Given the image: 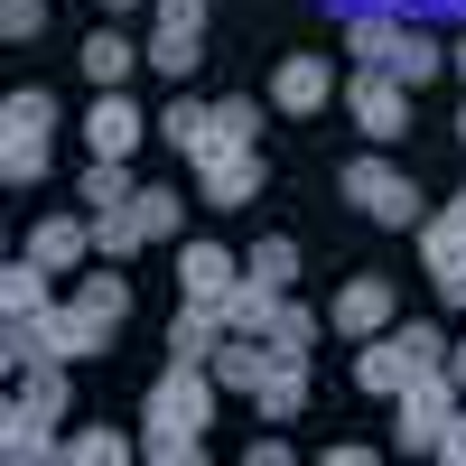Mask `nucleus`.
I'll use <instances>...</instances> for the list:
<instances>
[{"label":"nucleus","mask_w":466,"mask_h":466,"mask_svg":"<svg viewBox=\"0 0 466 466\" xmlns=\"http://www.w3.org/2000/svg\"><path fill=\"white\" fill-rule=\"evenodd\" d=\"M0 131H37V140H56V94H47V85H19L10 103H0Z\"/></svg>","instance_id":"obj_24"},{"label":"nucleus","mask_w":466,"mask_h":466,"mask_svg":"<svg viewBox=\"0 0 466 466\" xmlns=\"http://www.w3.org/2000/svg\"><path fill=\"white\" fill-rule=\"evenodd\" d=\"M224 308L215 299H177V318H168V364H215V345H224Z\"/></svg>","instance_id":"obj_10"},{"label":"nucleus","mask_w":466,"mask_h":466,"mask_svg":"<svg viewBox=\"0 0 466 466\" xmlns=\"http://www.w3.org/2000/svg\"><path fill=\"white\" fill-rule=\"evenodd\" d=\"M392 75H401L410 94H420V85H439V75H448V47H439V37H420V28H401V47H392Z\"/></svg>","instance_id":"obj_23"},{"label":"nucleus","mask_w":466,"mask_h":466,"mask_svg":"<svg viewBox=\"0 0 466 466\" xmlns=\"http://www.w3.org/2000/svg\"><path fill=\"white\" fill-rule=\"evenodd\" d=\"M159 140H168V149H187V168H197L206 149H215V103H197V94H177V103L159 112Z\"/></svg>","instance_id":"obj_18"},{"label":"nucleus","mask_w":466,"mask_h":466,"mask_svg":"<svg viewBox=\"0 0 466 466\" xmlns=\"http://www.w3.org/2000/svg\"><path fill=\"white\" fill-rule=\"evenodd\" d=\"M37 345H47V364H85V355H103V345H112V318H103V308H85V299H56L47 318H37Z\"/></svg>","instance_id":"obj_7"},{"label":"nucleus","mask_w":466,"mask_h":466,"mask_svg":"<svg viewBox=\"0 0 466 466\" xmlns=\"http://www.w3.org/2000/svg\"><path fill=\"white\" fill-rule=\"evenodd\" d=\"M448 373H457V382H466V345H448Z\"/></svg>","instance_id":"obj_39"},{"label":"nucleus","mask_w":466,"mask_h":466,"mask_svg":"<svg viewBox=\"0 0 466 466\" xmlns=\"http://www.w3.org/2000/svg\"><path fill=\"white\" fill-rule=\"evenodd\" d=\"M149 66L187 85V75L206 66V28H177V19H159V28H149Z\"/></svg>","instance_id":"obj_20"},{"label":"nucleus","mask_w":466,"mask_h":466,"mask_svg":"<svg viewBox=\"0 0 466 466\" xmlns=\"http://www.w3.org/2000/svg\"><path fill=\"white\" fill-rule=\"evenodd\" d=\"M345 122H355L373 149L401 140L410 131V85H401L392 66H355V75H345Z\"/></svg>","instance_id":"obj_4"},{"label":"nucleus","mask_w":466,"mask_h":466,"mask_svg":"<svg viewBox=\"0 0 466 466\" xmlns=\"http://www.w3.org/2000/svg\"><path fill=\"white\" fill-rule=\"evenodd\" d=\"M327 327H336L345 345H373L382 327H401V299H392V280H373V270H364V280H345V289L327 299Z\"/></svg>","instance_id":"obj_6"},{"label":"nucleus","mask_w":466,"mask_h":466,"mask_svg":"<svg viewBox=\"0 0 466 466\" xmlns=\"http://www.w3.org/2000/svg\"><path fill=\"white\" fill-rule=\"evenodd\" d=\"M0 457H10V466H47V457H66V439H56L47 410L10 401V420H0Z\"/></svg>","instance_id":"obj_13"},{"label":"nucleus","mask_w":466,"mask_h":466,"mask_svg":"<svg viewBox=\"0 0 466 466\" xmlns=\"http://www.w3.org/2000/svg\"><path fill=\"white\" fill-rule=\"evenodd\" d=\"M140 243H149V224H140V197H131V206H94V252H103V261H131Z\"/></svg>","instance_id":"obj_21"},{"label":"nucleus","mask_w":466,"mask_h":466,"mask_svg":"<svg viewBox=\"0 0 466 466\" xmlns=\"http://www.w3.org/2000/svg\"><path fill=\"white\" fill-rule=\"evenodd\" d=\"M28 252L47 261L56 280H66V270H75V261L94 252V215H37V224H28Z\"/></svg>","instance_id":"obj_12"},{"label":"nucleus","mask_w":466,"mask_h":466,"mask_svg":"<svg viewBox=\"0 0 466 466\" xmlns=\"http://www.w3.org/2000/svg\"><path fill=\"white\" fill-rule=\"evenodd\" d=\"M19 401L47 410V420H66V364H28V373H19Z\"/></svg>","instance_id":"obj_32"},{"label":"nucleus","mask_w":466,"mask_h":466,"mask_svg":"<svg viewBox=\"0 0 466 466\" xmlns=\"http://www.w3.org/2000/svg\"><path fill=\"white\" fill-rule=\"evenodd\" d=\"M448 75H466V37H457V47H448Z\"/></svg>","instance_id":"obj_40"},{"label":"nucleus","mask_w":466,"mask_h":466,"mask_svg":"<svg viewBox=\"0 0 466 466\" xmlns=\"http://www.w3.org/2000/svg\"><path fill=\"white\" fill-rule=\"evenodd\" d=\"M243 270H261V280H280V289H289V280H299V243H289V233H261Z\"/></svg>","instance_id":"obj_34"},{"label":"nucleus","mask_w":466,"mask_h":466,"mask_svg":"<svg viewBox=\"0 0 466 466\" xmlns=\"http://www.w3.org/2000/svg\"><path fill=\"white\" fill-rule=\"evenodd\" d=\"M75 299H85V308H103V318L122 327V318H131V280H122V261H103L94 280H75Z\"/></svg>","instance_id":"obj_28"},{"label":"nucleus","mask_w":466,"mask_h":466,"mask_svg":"<svg viewBox=\"0 0 466 466\" xmlns=\"http://www.w3.org/2000/svg\"><path fill=\"white\" fill-rule=\"evenodd\" d=\"M140 66H149V47H131L122 28H94L85 37V75H94V85H131Z\"/></svg>","instance_id":"obj_19"},{"label":"nucleus","mask_w":466,"mask_h":466,"mask_svg":"<svg viewBox=\"0 0 466 466\" xmlns=\"http://www.w3.org/2000/svg\"><path fill=\"white\" fill-rule=\"evenodd\" d=\"M430 364H448V336L410 318V327H382L364 355H355V382H364V392H382V401H401V382H420Z\"/></svg>","instance_id":"obj_2"},{"label":"nucleus","mask_w":466,"mask_h":466,"mask_svg":"<svg viewBox=\"0 0 466 466\" xmlns=\"http://www.w3.org/2000/svg\"><path fill=\"white\" fill-rule=\"evenodd\" d=\"M233 280H243V261L224 243H177V299H224Z\"/></svg>","instance_id":"obj_14"},{"label":"nucleus","mask_w":466,"mask_h":466,"mask_svg":"<svg viewBox=\"0 0 466 466\" xmlns=\"http://www.w3.org/2000/svg\"><path fill=\"white\" fill-rule=\"evenodd\" d=\"M159 131V122H140V103L122 85H94V112H85V140H94V159H131V149Z\"/></svg>","instance_id":"obj_8"},{"label":"nucleus","mask_w":466,"mask_h":466,"mask_svg":"<svg viewBox=\"0 0 466 466\" xmlns=\"http://www.w3.org/2000/svg\"><path fill=\"white\" fill-rule=\"evenodd\" d=\"M448 215H457V224H466V187H457V197H448Z\"/></svg>","instance_id":"obj_41"},{"label":"nucleus","mask_w":466,"mask_h":466,"mask_svg":"<svg viewBox=\"0 0 466 466\" xmlns=\"http://www.w3.org/2000/svg\"><path fill=\"white\" fill-rule=\"evenodd\" d=\"M318 327H327L318 308H299V299H289V308H280V327H270V345H280V355H308V345H318Z\"/></svg>","instance_id":"obj_35"},{"label":"nucleus","mask_w":466,"mask_h":466,"mask_svg":"<svg viewBox=\"0 0 466 466\" xmlns=\"http://www.w3.org/2000/svg\"><path fill=\"white\" fill-rule=\"evenodd\" d=\"M140 224H149V243H168V233L187 224V197L177 187H140Z\"/></svg>","instance_id":"obj_33"},{"label":"nucleus","mask_w":466,"mask_h":466,"mask_svg":"<svg viewBox=\"0 0 466 466\" xmlns=\"http://www.w3.org/2000/svg\"><path fill=\"white\" fill-rule=\"evenodd\" d=\"M252 410L270 420V430H289V420L308 410V355H280V364H270L261 392H252Z\"/></svg>","instance_id":"obj_16"},{"label":"nucleus","mask_w":466,"mask_h":466,"mask_svg":"<svg viewBox=\"0 0 466 466\" xmlns=\"http://www.w3.org/2000/svg\"><path fill=\"white\" fill-rule=\"evenodd\" d=\"M439 457H448V466H466V401H457V420L439 430Z\"/></svg>","instance_id":"obj_37"},{"label":"nucleus","mask_w":466,"mask_h":466,"mask_svg":"<svg viewBox=\"0 0 466 466\" xmlns=\"http://www.w3.org/2000/svg\"><path fill=\"white\" fill-rule=\"evenodd\" d=\"M197 197L224 206V215L252 206V197H261V140H252V149H215V159H197Z\"/></svg>","instance_id":"obj_9"},{"label":"nucleus","mask_w":466,"mask_h":466,"mask_svg":"<svg viewBox=\"0 0 466 466\" xmlns=\"http://www.w3.org/2000/svg\"><path fill=\"white\" fill-rule=\"evenodd\" d=\"M0 177L37 187V177H47V140H37V131H0Z\"/></svg>","instance_id":"obj_25"},{"label":"nucleus","mask_w":466,"mask_h":466,"mask_svg":"<svg viewBox=\"0 0 466 466\" xmlns=\"http://www.w3.org/2000/svg\"><path fill=\"white\" fill-rule=\"evenodd\" d=\"M197 448H206V430H159V420H140V457L149 466H197Z\"/></svg>","instance_id":"obj_26"},{"label":"nucleus","mask_w":466,"mask_h":466,"mask_svg":"<svg viewBox=\"0 0 466 466\" xmlns=\"http://www.w3.org/2000/svg\"><path fill=\"white\" fill-rule=\"evenodd\" d=\"M448 131H457V140H466V103H457V122H448Z\"/></svg>","instance_id":"obj_43"},{"label":"nucleus","mask_w":466,"mask_h":466,"mask_svg":"<svg viewBox=\"0 0 466 466\" xmlns=\"http://www.w3.org/2000/svg\"><path fill=\"white\" fill-rule=\"evenodd\" d=\"M457 401H466V382H457L448 364H430L420 382H401V420H392V448H401V457H439V430L457 420Z\"/></svg>","instance_id":"obj_3"},{"label":"nucleus","mask_w":466,"mask_h":466,"mask_svg":"<svg viewBox=\"0 0 466 466\" xmlns=\"http://www.w3.org/2000/svg\"><path fill=\"white\" fill-rule=\"evenodd\" d=\"M336 197L355 206V215H373V224H392V233H420V215H430V206H420V177L392 168L382 149H364V159L336 168Z\"/></svg>","instance_id":"obj_1"},{"label":"nucleus","mask_w":466,"mask_h":466,"mask_svg":"<svg viewBox=\"0 0 466 466\" xmlns=\"http://www.w3.org/2000/svg\"><path fill=\"white\" fill-rule=\"evenodd\" d=\"M215 364H168L159 382H149V401H140V420H159V430H206L215 420Z\"/></svg>","instance_id":"obj_5"},{"label":"nucleus","mask_w":466,"mask_h":466,"mask_svg":"<svg viewBox=\"0 0 466 466\" xmlns=\"http://www.w3.org/2000/svg\"><path fill=\"white\" fill-rule=\"evenodd\" d=\"M252 140H261V103H243V94L215 103V149H252ZM215 149H206V159H215Z\"/></svg>","instance_id":"obj_29"},{"label":"nucleus","mask_w":466,"mask_h":466,"mask_svg":"<svg viewBox=\"0 0 466 466\" xmlns=\"http://www.w3.org/2000/svg\"><path fill=\"white\" fill-rule=\"evenodd\" d=\"M410 243H420V261H430V280H439L448 261H466V224H457L448 206H430V215H420V233H410Z\"/></svg>","instance_id":"obj_22"},{"label":"nucleus","mask_w":466,"mask_h":466,"mask_svg":"<svg viewBox=\"0 0 466 466\" xmlns=\"http://www.w3.org/2000/svg\"><path fill=\"white\" fill-rule=\"evenodd\" d=\"M122 457H140V439H122V430H75L66 439V466H122Z\"/></svg>","instance_id":"obj_27"},{"label":"nucleus","mask_w":466,"mask_h":466,"mask_svg":"<svg viewBox=\"0 0 466 466\" xmlns=\"http://www.w3.org/2000/svg\"><path fill=\"white\" fill-rule=\"evenodd\" d=\"M37 28H47V0H0V37H10V47H28Z\"/></svg>","instance_id":"obj_36"},{"label":"nucleus","mask_w":466,"mask_h":466,"mask_svg":"<svg viewBox=\"0 0 466 466\" xmlns=\"http://www.w3.org/2000/svg\"><path fill=\"white\" fill-rule=\"evenodd\" d=\"M140 187H131V159H94L85 168V206H131Z\"/></svg>","instance_id":"obj_31"},{"label":"nucleus","mask_w":466,"mask_h":466,"mask_svg":"<svg viewBox=\"0 0 466 466\" xmlns=\"http://www.w3.org/2000/svg\"><path fill=\"white\" fill-rule=\"evenodd\" d=\"M439 299H448V308H466V261H448V270H439Z\"/></svg>","instance_id":"obj_38"},{"label":"nucleus","mask_w":466,"mask_h":466,"mask_svg":"<svg viewBox=\"0 0 466 466\" xmlns=\"http://www.w3.org/2000/svg\"><path fill=\"white\" fill-rule=\"evenodd\" d=\"M345 47H355V66H392L401 19H355V28H345Z\"/></svg>","instance_id":"obj_30"},{"label":"nucleus","mask_w":466,"mask_h":466,"mask_svg":"<svg viewBox=\"0 0 466 466\" xmlns=\"http://www.w3.org/2000/svg\"><path fill=\"white\" fill-rule=\"evenodd\" d=\"M270 103H280V112H327V103H336V66H327V56H280Z\"/></svg>","instance_id":"obj_11"},{"label":"nucleus","mask_w":466,"mask_h":466,"mask_svg":"<svg viewBox=\"0 0 466 466\" xmlns=\"http://www.w3.org/2000/svg\"><path fill=\"white\" fill-rule=\"evenodd\" d=\"M47 308H56V270L37 252H19L10 270H0V318H47Z\"/></svg>","instance_id":"obj_15"},{"label":"nucleus","mask_w":466,"mask_h":466,"mask_svg":"<svg viewBox=\"0 0 466 466\" xmlns=\"http://www.w3.org/2000/svg\"><path fill=\"white\" fill-rule=\"evenodd\" d=\"M103 10H112V19H122V10H140V0H103Z\"/></svg>","instance_id":"obj_42"},{"label":"nucleus","mask_w":466,"mask_h":466,"mask_svg":"<svg viewBox=\"0 0 466 466\" xmlns=\"http://www.w3.org/2000/svg\"><path fill=\"white\" fill-rule=\"evenodd\" d=\"M270 364H280V345H270V336H224V345H215V382H224V392H261Z\"/></svg>","instance_id":"obj_17"}]
</instances>
